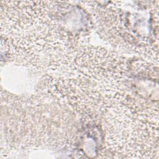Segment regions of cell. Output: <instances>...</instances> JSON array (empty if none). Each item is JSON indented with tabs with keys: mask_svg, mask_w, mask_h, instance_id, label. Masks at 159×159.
Here are the masks:
<instances>
[{
	"mask_svg": "<svg viewBox=\"0 0 159 159\" xmlns=\"http://www.w3.org/2000/svg\"><path fill=\"white\" fill-rule=\"evenodd\" d=\"M1 5V36L9 57L27 67L56 68L72 50V11L47 2L6 1Z\"/></svg>",
	"mask_w": 159,
	"mask_h": 159,
	"instance_id": "cell-1",
	"label": "cell"
},
{
	"mask_svg": "<svg viewBox=\"0 0 159 159\" xmlns=\"http://www.w3.org/2000/svg\"><path fill=\"white\" fill-rule=\"evenodd\" d=\"M107 143L125 157L158 158V110L122 101L106 112Z\"/></svg>",
	"mask_w": 159,
	"mask_h": 159,
	"instance_id": "cell-3",
	"label": "cell"
},
{
	"mask_svg": "<svg viewBox=\"0 0 159 159\" xmlns=\"http://www.w3.org/2000/svg\"><path fill=\"white\" fill-rule=\"evenodd\" d=\"M125 61L106 49L80 45L52 71L59 98L81 113L106 112L119 104L126 91Z\"/></svg>",
	"mask_w": 159,
	"mask_h": 159,
	"instance_id": "cell-2",
	"label": "cell"
}]
</instances>
